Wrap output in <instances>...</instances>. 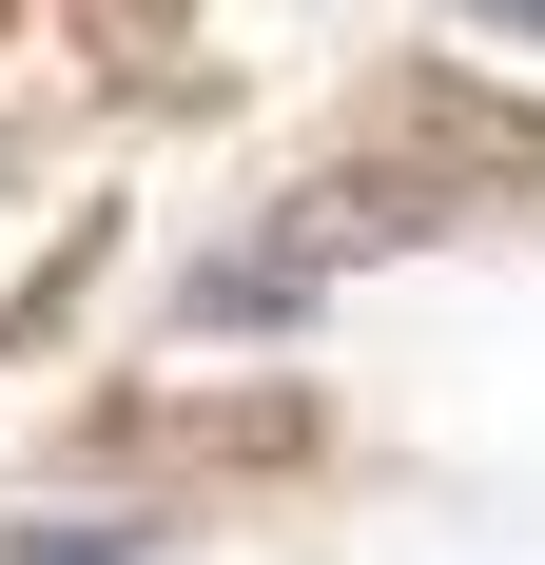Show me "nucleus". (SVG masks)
<instances>
[{
	"instance_id": "nucleus-1",
	"label": "nucleus",
	"mask_w": 545,
	"mask_h": 565,
	"mask_svg": "<svg viewBox=\"0 0 545 565\" xmlns=\"http://www.w3.org/2000/svg\"><path fill=\"white\" fill-rule=\"evenodd\" d=\"M371 157L409 175V195H448V215H488V195H545V98H506L468 58H389Z\"/></svg>"
},
{
	"instance_id": "nucleus-2",
	"label": "nucleus",
	"mask_w": 545,
	"mask_h": 565,
	"mask_svg": "<svg viewBox=\"0 0 545 565\" xmlns=\"http://www.w3.org/2000/svg\"><path fill=\"white\" fill-rule=\"evenodd\" d=\"M272 312H312V254H215V274H195V332H272Z\"/></svg>"
},
{
	"instance_id": "nucleus-3",
	"label": "nucleus",
	"mask_w": 545,
	"mask_h": 565,
	"mask_svg": "<svg viewBox=\"0 0 545 565\" xmlns=\"http://www.w3.org/2000/svg\"><path fill=\"white\" fill-rule=\"evenodd\" d=\"M98 254H117V234L78 215V234H58V254H40V274L0 292V351H40V332H78V292H98Z\"/></svg>"
},
{
	"instance_id": "nucleus-4",
	"label": "nucleus",
	"mask_w": 545,
	"mask_h": 565,
	"mask_svg": "<svg viewBox=\"0 0 545 565\" xmlns=\"http://www.w3.org/2000/svg\"><path fill=\"white\" fill-rule=\"evenodd\" d=\"M137 546H157L137 508H58V526H0V565H137Z\"/></svg>"
},
{
	"instance_id": "nucleus-5",
	"label": "nucleus",
	"mask_w": 545,
	"mask_h": 565,
	"mask_svg": "<svg viewBox=\"0 0 545 565\" xmlns=\"http://www.w3.org/2000/svg\"><path fill=\"white\" fill-rule=\"evenodd\" d=\"M488 20H526V40H545V0H488Z\"/></svg>"
},
{
	"instance_id": "nucleus-6",
	"label": "nucleus",
	"mask_w": 545,
	"mask_h": 565,
	"mask_svg": "<svg viewBox=\"0 0 545 565\" xmlns=\"http://www.w3.org/2000/svg\"><path fill=\"white\" fill-rule=\"evenodd\" d=\"M117 20H175V0H117Z\"/></svg>"
},
{
	"instance_id": "nucleus-7",
	"label": "nucleus",
	"mask_w": 545,
	"mask_h": 565,
	"mask_svg": "<svg viewBox=\"0 0 545 565\" xmlns=\"http://www.w3.org/2000/svg\"><path fill=\"white\" fill-rule=\"evenodd\" d=\"M0 20H20V0H0Z\"/></svg>"
}]
</instances>
